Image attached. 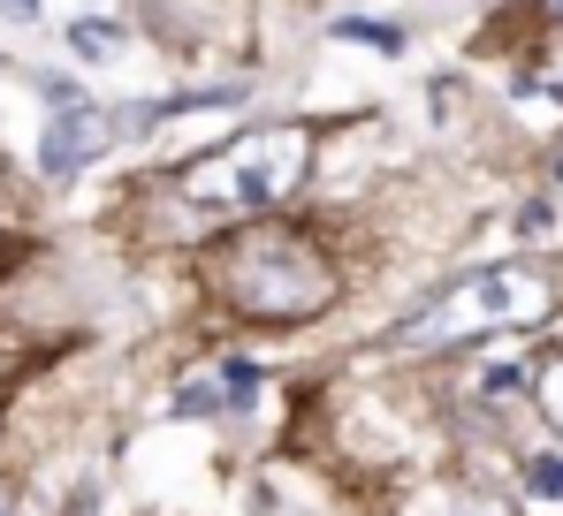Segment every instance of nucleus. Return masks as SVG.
<instances>
[{
    "mask_svg": "<svg viewBox=\"0 0 563 516\" xmlns=\"http://www.w3.org/2000/svg\"><path fill=\"white\" fill-rule=\"evenodd\" d=\"M328 31H335V38H358V46H380V54H396V46H404V31H396V23H366V15H335Z\"/></svg>",
    "mask_w": 563,
    "mask_h": 516,
    "instance_id": "39448f33",
    "label": "nucleus"
},
{
    "mask_svg": "<svg viewBox=\"0 0 563 516\" xmlns=\"http://www.w3.org/2000/svg\"><path fill=\"white\" fill-rule=\"evenodd\" d=\"M541 403H549V418H556V426H563V364H556V372H549V380H541Z\"/></svg>",
    "mask_w": 563,
    "mask_h": 516,
    "instance_id": "f8f14e48",
    "label": "nucleus"
},
{
    "mask_svg": "<svg viewBox=\"0 0 563 516\" xmlns=\"http://www.w3.org/2000/svg\"><path fill=\"white\" fill-rule=\"evenodd\" d=\"M114 137H122L114 114H99V106H62V114L46 122V137H38V168L46 175H77L85 160H99Z\"/></svg>",
    "mask_w": 563,
    "mask_h": 516,
    "instance_id": "20e7f679",
    "label": "nucleus"
},
{
    "mask_svg": "<svg viewBox=\"0 0 563 516\" xmlns=\"http://www.w3.org/2000/svg\"><path fill=\"white\" fill-rule=\"evenodd\" d=\"M229 403V388H213V380H190V388H176V411H221Z\"/></svg>",
    "mask_w": 563,
    "mask_h": 516,
    "instance_id": "1a4fd4ad",
    "label": "nucleus"
},
{
    "mask_svg": "<svg viewBox=\"0 0 563 516\" xmlns=\"http://www.w3.org/2000/svg\"><path fill=\"white\" fill-rule=\"evenodd\" d=\"M0 516H8V494H0Z\"/></svg>",
    "mask_w": 563,
    "mask_h": 516,
    "instance_id": "4468645a",
    "label": "nucleus"
},
{
    "mask_svg": "<svg viewBox=\"0 0 563 516\" xmlns=\"http://www.w3.org/2000/svg\"><path fill=\"white\" fill-rule=\"evenodd\" d=\"M526 388V364H495L487 380H479V395H518Z\"/></svg>",
    "mask_w": 563,
    "mask_h": 516,
    "instance_id": "9d476101",
    "label": "nucleus"
},
{
    "mask_svg": "<svg viewBox=\"0 0 563 516\" xmlns=\"http://www.w3.org/2000/svg\"><path fill=\"white\" fill-rule=\"evenodd\" d=\"M541 304H549V281L533 273V266H487V273H465V281H450L427 312H411L388 343L396 349H450V343H472V335H495V327H526V319H541Z\"/></svg>",
    "mask_w": 563,
    "mask_h": 516,
    "instance_id": "f03ea898",
    "label": "nucleus"
},
{
    "mask_svg": "<svg viewBox=\"0 0 563 516\" xmlns=\"http://www.w3.org/2000/svg\"><path fill=\"white\" fill-rule=\"evenodd\" d=\"M221 372H229V380H221V388H229V403H252V395H260V364H244V357H229Z\"/></svg>",
    "mask_w": 563,
    "mask_h": 516,
    "instance_id": "6e6552de",
    "label": "nucleus"
},
{
    "mask_svg": "<svg viewBox=\"0 0 563 516\" xmlns=\"http://www.w3.org/2000/svg\"><path fill=\"white\" fill-rule=\"evenodd\" d=\"M221 289L244 319H312L335 296V266L297 228H244L221 251Z\"/></svg>",
    "mask_w": 563,
    "mask_h": 516,
    "instance_id": "f257e3e1",
    "label": "nucleus"
},
{
    "mask_svg": "<svg viewBox=\"0 0 563 516\" xmlns=\"http://www.w3.org/2000/svg\"><path fill=\"white\" fill-rule=\"evenodd\" d=\"M526 486H533L541 502H563V456H533V463H526Z\"/></svg>",
    "mask_w": 563,
    "mask_h": 516,
    "instance_id": "423d86ee",
    "label": "nucleus"
},
{
    "mask_svg": "<svg viewBox=\"0 0 563 516\" xmlns=\"http://www.w3.org/2000/svg\"><path fill=\"white\" fill-rule=\"evenodd\" d=\"M8 15H23V23H31V15H38V0H8Z\"/></svg>",
    "mask_w": 563,
    "mask_h": 516,
    "instance_id": "ddd939ff",
    "label": "nucleus"
},
{
    "mask_svg": "<svg viewBox=\"0 0 563 516\" xmlns=\"http://www.w3.org/2000/svg\"><path fill=\"white\" fill-rule=\"evenodd\" d=\"M411 516H495L487 502H472V494H434V502H419Z\"/></svg>",
    "mask_w": 563,
    "mask_h": 516,
    "instance_id": "0eeeda50",
    "label": "nucleus"
},
{
    "mask_svg": "<svg viewBox=\"0 0 563 516\" xmlns=\"http://www.w3.org/2000/svg\"><path fill=\"white\" fill-rule=\"evenodd\" d=\"M556 8H563V0H556Z\"/></svg>",
    "mask_w": 563,
    "mask_h": 516,
    "instance_id": "2eb2a0df",
    "label": "nucleus"
},
{
    "mask_svg": "<svg viewBox=\"0 0 563 516\" xmlns=\"http://www.w3.org/2000/svg\"><path fill=\"white\" fill-rule=\"evenodd\" d=\"M69 38H77V54H107L114 46V23H77Z\"/></svg>",
    "mask_w": 563,
    "mask_h": 516,
    "instance_id": "9b49d317",
    "label": "nucleus"
},
{
    "mask_svg": "<svg viewBox=\"0 0 563 516\" xmlns=\"http://www.w3.org/2000/svg\"><path fill=\"white\" fill-rule=\"evenodd\" d=\"M305 160H312V137L297 122L236 130L229 145H213L206 160L184 168V198H198V205H275V198L297 190Z\"/></svg>",
    "mask_w": 563,
    "mask_h": 516,
    "instance_id": "7ed1b4c3",
    "label": "nucleus"
}]
</instances>
